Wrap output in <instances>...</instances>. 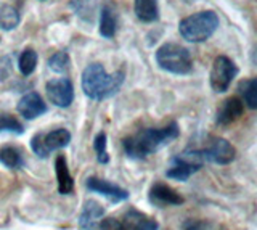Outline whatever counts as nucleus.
I'll return each instance as SVG.
<instances>
[{
	"mask_svg": "<svg viewBox=\"0 0 257 230\" xmlns=\"http://www.w3.org/2000/svg\"><path fill=\"white\" fill-rule=\"evenodd\" d=\"M45 90L48 100L60 108H68L74 100V87H72L71 79L68 77H58L48 81Z\"/></svg>",
	"mask_w": 257,
	"mask_h": 230,
	"instance_id": "obj_8",
	"label": "nucleus"
},
{
	"mask_svg": "<svg viewBox=\"0 0 257 230\" xmlns=\"http://www.w3.org/2000/svg\"><path fill=\"white\" fill-rule=\"evenodd\" d=\"M48 68H50L53 73L63 74L69 69V55L66 52H56L53 53L50 60H48Z\"/></svg>",
	"mask_w": 257,
	"mask_h": 230,
	"instance_id": "obj_24",
	"label": "nucleus"
},
{
	"mask_svg": "<svg viewBox=\"0 0 257 230\" xmlns=\"http://www.w3.org/2000/svg\"><path fill=\"white\" fill-rule=\"evenodd\" d=\"M20 25V13L12 5H0V29L12 31Z\"/></svg>",
	"mask_w": 257,
	"mask_h": 230,
	"instance_id": "obj_20",
	"label": "nucleus"
},
{
	"mask_svg": "<svg viewBox=\"0 0 257 230\" xmlns=\"http://www.w3.org/2000/svg\"><path fill=\"white\" fill-rule=\"evenodd\" d=\"M71 9L74 10L80 18L90 21L96 10L95 0H71Z\"/></svg>",
	"mask_w": 257,
	"mask_h": 230,
	"instance_id": "obj_23",
	"label": "nucleus"
},
{
	"mask_svg": "<svg viewBox=\"0 0 257 230\" xmlns=\"http://www.w3.org/2000/svg\"><path fill=\"white\" fill-rule=\"evenodd\" d=\"M103 216H104L103 206L95 200H87L79 216V227L82 230H93L100 224Z\"/></svg>",
	"mask_w": 257,
	"mask_h": 230,
	"instance_id": "obj_13",
	"label": "nucleus"
},
{
	"mask_svg": "<svg viewBox=\"0 0 257 230\" xmlns=\"http://www.w3.org/2000/svg\"><path fill=\"white\" fill-rule=\"evenodd\" d=\"M12 132V134H23V124L12 114H0V134Z\"/></svg>",
	"mask_w": 257,
	"mask_h": 230,
	"instance_id": "obj_25",
	"label": "nucleus"
},
{
	"mask_svg": "<svg viewBox=\"0 0 257 230\" xmlns=\"http://www.w3.org/2000/svg\"><path fill=\"white\" fill-rule=\"evenodd\" d=\"M93 148H95V153H96V160L101 164H106L109 161V156L106 152V134L100 132L98 136L95 137L93 142Z\"/></svg>",
	"mask_w": 257,
	"mask_h": 230,
	"instance_id": "obj_26",
	"label": "nucleus"
},
{
	"mask_svg": "<svg viewBox=\"0 0 257 230\" xmlns=\"http://www.w3.org/2000/svg\"><path fill=\"white\" fill-rule=\"evenodd\" d=\"M117 29V15L116 7L111 2H106L101 7L100 12V34L106 39L114 37Z\"/></svg>",
	"mask_w": 257,
	"mask_h": 230,
	"instance_id": "obj_15",
	"label": "nucleus"
},
{
	"mask_svg": "<svg viewBox=\"0 0 257 230\" xmlns=\"http://www.w3.org/2000/svg\"><path fill=\"white\" fill-rule=\"evenodd\" d=\"M142 220V216L135 212H131L124 220H119L116 217H106L100 220V230H134L137 224Z\"/></svg>",
	"mask_w": 257,
	"mask_h": 230,
	"instance_id": "obj_18",
	"label": "nucleus"
},
{
	"mask_svg": "<svg viewBox=\"0 0 257 230\" xmlns=\"http://www.w3.org/2000/svg\"><path fill=\"white\" fill-rule=\"evenodd\" d=\"M238 74V66L235 61H231L228 57H217L211 68V87L217 93H223L228 90L233 79Z\"/></svg>",
	"mask_w": 257,
	"mask_h": 230,
	"instance_id": "obj_7",
	"label": "nucleus"
},
{
	"mask_svg": "<svg viewBox=\"0 0 257 230\" xmlns=\"http://www.w3.org/2000/svg\"><path fill=\"white\" fill-rule=\"evenodd\" d=\"M243 111H244V103L238 97L227 98L222 103L219 111H217V124L227 126L233 121H236L238 118L243 114Z\"/></svg>",
	"mask_w": 257,
	"mask_h": 230,
	"instance_id": "obj_14",
	"label": "nucleus"
},
{
	"mask_svg": "<svg viewBox=\"0 0 257 230\" xmlns=\"http://www.w3.org/2000/svg\"><path fill=\"white\" fill-rule=\"evenodd\" d=\"M150 201L159 206V208H164V206H179L183 203V198L175 192L174 188H171L166 184H155L150 190Z\"/></svg>",
	"mask_w": 257,
	"mask_h": 230,
	"instance_id": "obj_10",
	"label": "nucleus"
},
{
	"mask_svg": "<svg viewBox=\"0 0 257 230\" xmlns=\"http://www.w3.org/2000/svg\"><path fill=\"white\" fill-rule=\"evenodd\" d=\"M134 10L137 18L143 23H155L159 20L158 0H135Z\"/></svg>",
	"mask_w": 257,
	"mask_h": 230,
	"instance_id": "obj_17",
	"label": "nucleus"
},
{
	"mask_svg": "<svg viewBox=\"0 0 257 230\" xmlns=\"http://www.w3.org/2000/svg\"><path fill=\"white\" fill-rule=\"evenodd\" d=\"M55 171H56V182H58V192L61 195H69L74 190V180L69 174V168L66 163V158L58 155L55 161Z\"/></svg>",
	"mask_w": 257,
	"mask_h": 230,
	"instance_id": "obj_16",
	"label": "nucleus"
},
{
	"mask_svg": "<svg viewBox=\"0 0 257 230\" xmlns=\"http://www.w3.org/2000/svg\"><path fill=\"white\" fill-rule=\"evenodd\" d=\"M124 73L116 71V73L108 74L100 63H92L88 65L82 73V90L88 98L92 100H104L112 97L119 92L124 84Z\"/></svg>",
	"mask_w": 257,
	"mask_h": 230,
	"instance_id": "obj_2",
	"label": "nucleus"
},
{
	"mask_svg": "<svg viewBox=\"0 0 257 230\" xmlns=\"http://www.w3.org/2000/svg\"><path fill=\"white\" fill-rule=\"evenodd\" d=\"M241 93H243V103H246V106L257 109V77L241 84Z\"/></svg>",
	"mask_w": 257,
	"mask_h": 230,
	"instance_id": "obj_21",
	"label": "nucleus"
},
{
	"mask_svg": "<svg viewBox=\"0 0 257 230\" xmlns=\"http://www.w3.org/2000/svg\"><path fill=\"white\" fill-rule=\"evenodd\" d=\"M18 111L23 118L26 120H36V118L42 116L47 111V105L44 98L40 97L37 92H29L20 100Z\"/></svg>",
	"mask_w": 257,
	"mask_h": 230,
	"instance_id": "obj_11",
	"label": "nucleus"
},
{
	"mask_svg": "<svg viewBox=\"0 0 257 230\" xmlns=\"http://www.w3.org/2000/svg\"><path fill=\"white\" fill-rule=\"evenodd\" d=\"M71 134L66 129H55L48 134H37L31 140V148L39 158H47L52 152L68 147Z\"/></svg>",
	"mask_w": 257,
	"mask_h": 230,
	"instance_id": "obj_6",
	"label": "nucleus"
},
{
	"mask_svg": "<svg viewBox=\"0 0 257 230\" xmlns=\"http://www.w3.org/2000/svg\"><path fill=\"white\" fill-rule=\"evenodd\" d=\"M180 129L177 123H171L166 128L159 129H143L134 136L122 140L124 152L128 158L134 160H145L150 155L156 153L158 150L169 145L172 140L179 137Z\"/></svg>",
	"mask_w": 257,
	"mask_h": 230,
	"instance_id": "obj_1",
	"label": "nucleus"
},
{
	"mask_svg": "<svg viewBox=\"0 0 257 230\" xmlns=\"http://www.w3.org/2000/svg\"><path fill=\"white\" fill-rule=\"evenodd\" d=\"M134 230H158V222L151 220V219H145L142 217V220L137 224V227Z\"/></svg>",
	"mask_w": 257,
	"mask_h": 230,
	"instance_id": "obj_27",
	"label": "nucleus"
},
{
	"mask_svg": "<svg viewBox=\"0 0 257 230\" xmlns=\"http://www.w3.org/2000/svg\"><path fill=\"white\" fill-rule=\"evenodd\" d=\"M37 66V53L36 50L32 49H26L20 57V61H18V68L21 71L23 76H31L34 73V69Z\"/></svg>",
	"mask_w": 257,
	"mask_h": 230,
	"instance_id": "obj_22",
	"label": "nucleus"
},
{
	"mask_svg": "<svg viewBox=\"0 0 257 230\" xmlns=\"http://www.w3.org/2000/svg\"><path fill=\"white\" fill-rule=\"evenodd\" d=\"M156 61L161 69L172 74H188L193 69V61L188 49L179 44H164L156 52Z\"/></svg>",
	"mask_w": 257,
	"mask_h": 230,
	"instance_id": "obj_4",
	"label": "nucleus"
},
{
	"mask_svg": "<svg viewBox=\"0 0 257 230\" xmlns=\"http://www.w3.org/2000/svg\"><path fill=\"white\" fill-rule=\"evenodd\" d=\"M204 160H203V156H201L199 150H187V152H183L179 156L174 158L172 166L167 169L166 176L169 179L185 182V180H188L193 174L201 169Z\"/></svg>",
	"mask_w": 257,
	"mask_h": 230,
	"instance_id": "obj_5",
	"label": "nucleus"
},
{
	"mask_svg": "<svg viewBox=\"0 0 257 230\" xmlns=\"http://www.w3.org/2000/svg\"><path fill=\"white\" fill-rule=\"evenodd\" d=\"M199 153L204 161H211L215 164H228L235 160L236 150L225 139H214L207 145V148L199 150Z\"/></svg>",
	"mask_w": 257,
	"mask_h": 230,
	"instance_id": "obj_9",
	"label": "nucleus"
},
{
	"mask_svg": "<svg viewBox=\"0 0 257 230\" xmlns=\"http://www.w3.org/2000/svg\"><path fill=\"white\" fill-rule=\"evenodd\" d=\"M183 230H204V224L199 220H188L185 222Z\"/></svg>",
	"mask_w": 257,
	"mask_h": 230,
	"instance_id": "obj_28",
	"label": "nucleus"
},
{
	"mask_svg": "<svg viewBox=\"0 0 257 230\" xmlns=\"http://www.w3.org/2000/svg\"><path fill=\"white\" fill-rule=\"evenodd\" d=\"M0 163L5 164L7 168L12 169H21L24 166L23 153L15 147H4L0 150Z\"/></svg>",
	"mask_w": 257,
	"mask_h": 230,
	"instance_id": "obj_19",
	"label": "nucleus"
},
{
	"mask_svg": "<svg viewBox=\"0 0 257 230\" xmlns=\"http://www.w3.org/2000/svg\"><path fill=\"white\" fill-rule=\"evenodd\" d=\"M87 188L92 190V192H96V193H100L103 196H106V198H109V200L116 201V203L117 201H124L128 198L127 190L120 188L119 185L111 184V182L103 180V179H96V177H90L87 180Z\"/></svg>",
	"mask_w": 257,
	"mask_h": 230,
	"instance_id": "obj_12",
	"label": "nucleus"
},
{
	"mask_svg": "<svg viewBox=\"0 0 257 230\" xmlns=\"http://www.w3.org/2000/svg\"><path fill=\"white\" fill-rule=\"evenodd\" d=\"M187 2H190V0H187Z\"/></svg>",
	"mask_w": 257,
	"mask_h": 230,
	"instance_id": "obj_29",
	"label": "nucleus"
},
{
	"mask_svg": "<svg viewBox=\"0 0 257 230\" xmlns=\"http://www.w3.org/2000/svg\"><path fill=\"white\" fill-rule=\"evenodd\" d=\"M217 28H219V17L211 10L190 15L179 23L180 36L185 41L193 44L207 41L217 31Z\"/></svg>",
	"mask_w": 257,
	"mask_h": 230,
	"instance_id": "obj_3",
	"label": "nucleus"
}]
</instances>
